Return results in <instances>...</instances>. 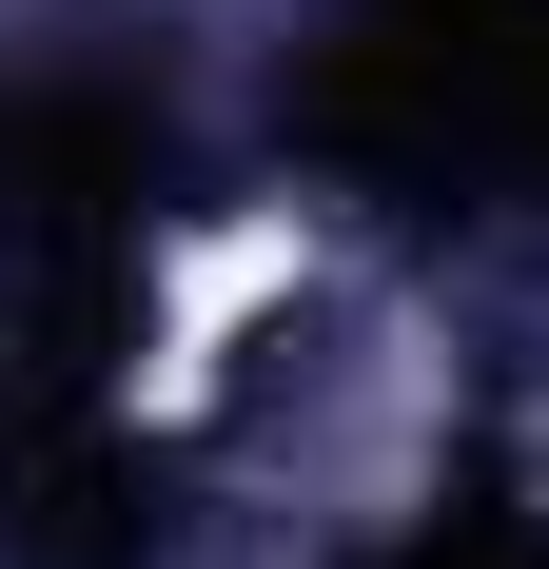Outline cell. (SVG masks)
I'll list each match as a JSON object with an SVG mask.
<instances>
[{
    "label": "cell",
    "mask_w": 549,
    "mask_h": 569,
    "mask_svg": "<svg viewBox=\"0 0 549 569\" xmlns=\"http://www.w3.org/2000/svg\"><path fill=\"white\" fill-rule=\"evenodd\" d=\"M295 158L392 217L549 197V0H353V40L295 79Z\"/></svg>",
    "instance_id": "1"
},
{
    "label": "cell",
    "mask_w": 549,
    "mask_h": 569,
    "mask_svg": "<svg viewBox=\"0 0 549 569\" xmlns=\"http://www.w3.org/2000/svg\"><path fill=\"white\" fill-rule=\"evenodd\" d=\"M158 99L118 59H0V295H138Z\"/></svg>",
    "instance_id": "2"
},
{
    "label": "cell",
    "mask_w": 549,
    "mask_h": 569,
    "mask_svg": "<svg viewBox=\"0 0 549 569\" xmlns=\"http://www.w3.org/2000/svg\"><path fill=\"white\" fill-rule=\"evenodd\" d=\"M373 569H549V511H530V491H432Z\"/></svg>",
    "instance_id": "3"
}]
</instances>
